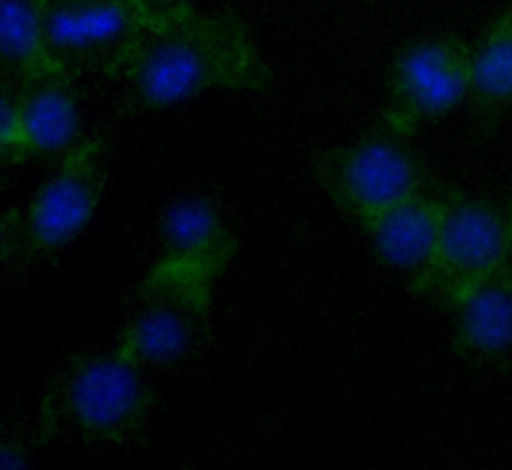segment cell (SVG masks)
Here are the masks:
<instances>
[{
    "mask_svg": "<svg viewBox=\"0 0 512 470\" xmlns=\"http://www.w3.org/2000/svg\"><path fill=\"white\" fill-rule=\"evenodd\" d=\"M116 78L126 84L124 106L162 108L206 88L264 90L272 74L232 14H186L144 26Z\"/></svg>",
    "mask_w": 512,
    "mask_h": 470,
    "instance_id": "cell-1",
    "label": "cell"
},
{
    "mask_svg": "<svg viewBox=\"0 0 512 470\" xmlns=\"http://www.w3.org/2000/svg\"><path fill=\"white\" fill-rule=\"evenodd\" d=\"M152 378L118 350H74L52 370L40 400L44 440L116 454L150 432L158 394Z\"/></svg>",
    "mask_w": 512,
    "mask_h": 470,
    "instance_id": "cell-2",
    "label": "cell"
},
{
    "mask_svg": "<svg viewBox=\"0 0 512 470\" xmlns=\"http://www.w3.org/2000/svg\"><path fill=\"white\" fill-rule=\"evenodd\" d=\"M212 278L198 266L158 260L126 304L116 350L150 376L194 368L212 340Z\"/></svg>",
    "mask_w": 512,
    "mask_h": 470,
    "instance_id": "cell-3",
    "label": "cell"
},
{
    "mask_svg": "<svg viewBox=\"0 0 512 470\" xmlns=\"http://www.w3.org/2000/svg\"><path fill=\"white\" fill-rule=\"evenodd\" d=\"M104 184V142L92 136L62 158L26 206L4 212L0 264L6 286L26 284L80 234L102 198Z\"/></svg>",
    "mask_w": 512,
    "mask_h": 470,
    "instance_id": "cell-4",
    "label": "cell"
},
{
    "mask_svg": "<svg viewBox=\"0 0 512 470\" xmlns=\"http://www.w3.org/2000/svg\"><path fill=\"white\" fill-rule=\"evenodd\" d=\"M316 174L330 198L360 222L406 198L430 192L432 178L408 136L382 128L324 152Z\"/></svg>",
    "mask_w": 512,
    "mask_h": 470,
    "instance_id": "cell-5",
    "label": "cell"
},
{
    "mask_svg": "<svg viewBox=\"0 0 512 470\" xmlns=\"http://www.w3.org/2000/svg\"><path fill=\"white\" fill-rule=\"evenodd\" d=\"M512 258V194L446 190L440 236L420 290L450 308L470 286Z\"/></svg>",
    "mask_w": 512,
    "mask_h": 470,
    "instance_id": "cell-6",
    "label": "cell"
},
{
    "mask_svg": "<svg viewBox=\"0 0 512 470\" xmlns=\"http://www.w3.org/2000/svg\"><path fill=\"white\" fill-rule=\"evenodd\" d=\"M474 46L454 34H436L406 44L388 72L384 124L414 134L424 122L450 112L472 90Z\"/></svg>",
    "mask_w": 512,
    "mask_h": 470,
    "instance_id": "cell-7",
    "label": "cell"
},
{
    "mask_svg": "<svg viewBox=\"0 0 512 470\" xmlns=\"http://www.w3.org/2000/svg\"><path fill=\"white\" fill-rule=\"evenodd\" d=\"M144 28L134 0H44L46 58L70 72L118 76Z\"/></svg>",
    "mask_w": 512,
    "mask_h": 470,
    "instance_id": "cell-8",
    "label": "cell"
},
{
    "mask_svg": "<svg viewBox=\"0 0 512 470\" xmlns=\"http://www.w3.org/2000/svg\"><path fill=\"white\" fill-rule=\"evenodd\" d=\"M156 238L160 260L192 264L216 276L236 254L238 226L220 194L190 188L162 206Z\"/></svg>",
    "mask_w": 512,
    "mask_h": 470,
    "instance_id": "cell-9",
    "label": "cell"
},
{
    "mask_svg": "<svg viewBox=\"0 0 512 470\" xmlns=\"http://www.w3.org/2000/svg\"><path fill=\"white\" fill-rule=\"evenodd\" d=\"M444 194L406 198L362 222L380 262L404 276L418 294L434 262Z\"/></svg>",
    "mask_w": 512,
    "mask_h": 470,
    "instance_id": "cell-10",
    "label": "cell"
},
{
    "mask_svg": "<svg viewBox=\"0 0 512 470\" xmlns=\"http://www.w3.org/2000/svg\"><path fill=\"white\" fill-rule=\"evenodd\" d=\"M72 80L74 76L70 72L52 62L42 64L18 80H10L16 90L18 112L32 156H66L80 144Z\"/></svg>",
    "mask_w": 512,
    "mask_h": 470,
    "instance_id": "cell-11",
    "label": "cell"
},
{
    "mask_svg": "<svg viewBox=\"0 0 512 470\" xmlns=\"http://www.w3.org/2000/svg\"><path fill=\"white\" fill-rule=\"evenodd\" d=\"M454 350L492 360L512 348V258L470 286L450 308Z\"/></svg>",
    "mask_w": 512,
    "mask_h": 470,
    "instance_id": "cell-12",
    "label": "cell"
},
{
    "mask_svg": "<svg viewBox=\"0 0 512 470\" xmlns=\"http://www.w3.org/2000/svg\"><path fill=\"white\" fill-rule=\"evenodd\" d=\"M470 98L476 122L488 134L512 102V2L474 44Z\"/></svg>",
    "mask_w": 512,
    "mask_h": 470,
    "instance_id": "cell-13",
    "label": "cell"
},
{
    "mask_svg": "<svg viewBox=\"0 0 512 470\" xmlns=\"http://www.w3.org/2000/svg\"><path fill=\"white\" fill-rule=\"evenodd\" d=\"M44 0H0L2 76L18 80L50 62L42 46Z\"/></svg>",
    "mask_w": 512,
    "mask_h": 470,
    "instance_id": "cell-14",
    "label": "cell"
},
{
    "mask_svg": "<svg viewBox=\"0 0 512 470\" xmlns=\"http://www.w3.org/2000/svg\"><path fill=\"white\" fill-rule=\"evenodd\" d=\"M0 140H2V156L6 164H18L24 158L32 156L20 112L16 102L14 84L8 78H2V108H0Z\"/></svg>",
    "mask_w": 512,
    "mask_h": 470,
    "instance_id": "cell-15",
    "label": "cell"
},
{
    "mask_svg": "<svg viewBox=\"0 0 512 470\" xmlns=\"http://www.w3.org/2000/svg\"><path fill=\"white\" fill-rule=\"evenodd\" d=\"M44 440L42 430H30L24 424H6L4 434H2V468H20L26 466L32 456L36 446Z\"/></svg>",
    "mask_w": 512,
    "mask_h": 470,
    "instance_id": "cell-16",
    "label": "cell"
},
{
    "mask_svg": "<svg viewBox=\"0 0 512 470\" xmlns=\"http://www.w3.org/2000/svg\"><path fill=\"white\" fill-rule=\"evenodd\" d=\"M134 2L142 16L144 26H158L192 10L188 0H134Z\"/></svg>",
    "mask_w": 512,
    "mask_h": 470,
    "instance_id": "cell-17",
    "label": "cell"
}]
</instances>
